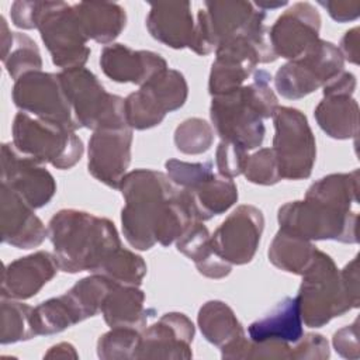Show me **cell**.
Listing matches in <instances>:
<instances>
[{
    "mask_svg": "<svg viewBox=\"0 0 360 360\" xmlns=\"http://www.w3.org/2000/svg\"><path fill=\"white\" fill-rule=\"evenodd\" d=\"M297 300L301 318L308 328H322L333 318L359 308L347 292L333 259L318 249L309 267L301 274Z\"/></svg>",
    "mask_w": 360,
    "mask_h": 360,
    "instance_id": "4",
    "label": "cell"
},
{
    "mask_svg": "<svg viewBox=\"0 0 360 360\" xmlns=\"http://www.w3.org/2000/svg\"><path fill=\"white\" fill-rule=\"evenodd\" d=\"M187 97L188 84L184 75L166 68L124 98L125 121L131 129L153 128L165 120L167 112L183 107Z\"/></svg>",
    "mask_w": 360,
    "mask_h": 360,
    "instance_id": "10",
    "label": "cell"
},
{
    "mask_svg": "<svg viewBox=\"0 0 360 360\" xmlns=\"http://www.w3.org/2000/svg\"><path fill=\"white\" fill-rule=\"evenodd\" d=\"M197 323L204 339L219 350L246 338L245 329L233 309L219 300H211L201 305Z\"/></svg>",
    "mask_w": 360,
    "mask_h": 360,
    "instance_id": "29",
    "label": "cell"
},
{
    "mask_svg": "<svg viewBox=\"0 0 360 360\" xmlns=\"http://www.w3.org/2000/svg\"><path fill=\"white\" fill-rule=\"evenodd\" d=\"M263 228V212L255 205L242 204L211 235L212 249L231 266L248 264L257 252Z\"/></svg>",
    "mask_w": 360,
    "mask_h": 360,
    "instance_id": "15",
    "label": "cell"
},
{
    "mask_svg": "<svg viewBox=\"0 0 360 360\" xmlns=\"http://www.w3.org/2000/svg\"><path fill=\"white\" fill-rule=\"evenodd\" d=\"M101 314L110 328L128 326L142 330L155 311L145 307V292L135 285H118L105 295Z\"/></svg>",
    "mask_w": 360,
    "mask_h": 360,
    "instance_id": "26",
    "label": "cell"
},
{
    "mask_svg": "<svg viewBox=\"0 0 360 360\" xmlns=\"http://www.w3.org/2000/svg\"><path fill=\"white\" fill-rule=\"evenodd\" d=\"M173 141L179 152L184 155H201L212 146L214 129L205 120L191 117L177 125Z\"/></svg>",
    "mask_w": 360,
    "mask_h": 360,
    "instance_id": "39",
    "label": "cell"
},
{
    "mask_svg": "<svg viewBox=\"0 0 360 360\" xmlns=\"http://www.w3.org/2000/svg\"><path fill=\"white\" fill-rule=\"evenodd\" d=\"M38 31L56 68L62 70L84 68L91 51L73 6L65 1H49Z\"/></svg>",
    "mask_w": 360,
    "mask_h": 360,
    "instance_id": "12",
    "label": "cell"
},
{
    "mask_svg": "<svg viewBox=\"0 0 360 360\" xmlns=\"http://www.w3.org/2000/svg\"><path fill=\"white\" fill-rule=\"evenodd\" d=\"M132 129L125 125L93 131L89 139L87 170L110 188H118L131 163Z\"/></svg>",
    "mask_w": 360,
    "mask_h": 360,
    "instance_id": "16",
    "label": "cell"
},
{
    "mask_svg": "<svg viewBox=\"0 0 360 360\" xmlns=\"http://www.w3.org/2000/svg\"><path fill=\"white\" fill-rule=\"evenodd\" d=\"M58 75L79 128L96 131L127 124L124 98L108 93L91 70L77 68Z\"/></svg>",
    "mask_w": 360,
    "mask_h": 360,
    "instance_id": "8",
    "label": "cell"
},
{
    "mask_svg": "<svg viewBox=\"0 0 360 360\" xmlns=\"http://www.w3.org/2000/svg\"><path fill=\"white\" fill-rule=\"evenodd\" d=\"M356 84V76L352 72L343 70L322 87V93L323 96H353Z\"/></svg>",
    "mask_w": 360,
    "mask_h": 360,
    "instance_id": "46",
    "label": "cell"
},
{
    "mask_svg": "<svg viewBox=\"0 0 360 360\" xmlns=\"http://www.w3.org/2000/svg\"><path fill=\"white\" fill-rule=\"evenodd\" d=\"M314 117L319 128L333 139H352L359 134V104L353 96H323Z\"/></svg>",
    "mask_w": 360,
    "mask_h": 360,
    "instance_id": "30",
    "label": "cell"
},
{
    "mask_svg": "<svg viewBox=\"0 0 360 360\" xmlns=\"http://www.w3.org/2000/svg\"><path fill=\"white\" fill-rule=\"evenodd\" d=\"M11 97L22 112L75 131L79 128L58 73L35 70L22 75L14 82Z\"/></svg>",
    "mask_w": 360,
    "mask_h": 360,
    "instance_id": "13",
    "label": "cell"
},
{
    "mask_svg": "<svg viewBox=\"0 0 360 360\" xmlns=\"http://www.w3.org/2000/svg\"><path fill=\"white\" fill-rule=\"evenodd\" d=\"M359 169L349 173H332L314 181L307 193V200H314L339 210L350 211L359 201Z\"/></svg>",
    "mask_w": 360,
    "mask_h": 360,
    "instance_id": "32",
    "label": "cell"
},
{
    "mask_svg": "<svg viewBox=\"0 0 360 360\" xmlns=\"http://www.w3.org/2000/svg\"><path fill=\"white\" fill-rule=\"evenodd\" d=\"M146 271V263L139 255L120 246L105 257L96 274L104 276L112 284L139 287Z\"/></svg>",
    "mask_w": 360,
    "mask_h": 360,
    "instance_id": "33",
    "label": "cell"
},
{
    "mask_svg": "<svg viewBox=\"0 0 360 360\" xmlns=\"http://www.w3.org/2000/svg\"><path fill=\"white\" fill-rule=\"evenodd\" d=\"M11 135V143L20 153L59 170L72 169L84 152L83 141L75 129L42 121L22 111L14 117Z\"/></svg>",
    "mask_w": 360,
    "mask_h": 360,
    "instance_id": "6",
    "label": "cell"
},
{
    "mask_svg": "<svg viewBox=\"0 0 360 360\" xmlns=\"http://www.w3.org/2000/svg\"><path fill=\"white\" fill-rule=\"evenodd\" d=\"M330 356L329 343L319 333H304L302 338L291 346V359L295 360H325Z\"/></svg>",
    "mask_w": 360,
    "mask_h": 360,
    "instance_id": "43",
    "label": "cell"
},
{
    "mask_svg": "<svg viewBox=\"0 0 360 360\" xmlns=\"http://www.w3.org/2000/svg\"><path fill=\"white\" fill-rule=\"evenodd\" d=\"M248 152L249 150L238 143L221 141L215 150V166L218 169V173L228 179L243 174L249 158Z\"/></svg>",
    "mask_w": 360,
    "mask_h": 360,
    "instance_id": "41",
    "label": "cell"
},
{
    "mask_svg": "<svg viewBox=\"0 0 360 360\" xmlns=\"http://www.w3.org/2000/svg\"><path fill=\"white\" fill-rule=\"evenodd\" d=\"M103 73L117 83L145 84L167 68L162 55L152 51H135L124 44L105 45L100 53Z\"/></svg>",
    "mask_w": 360,
    "mask_h": 360,
    "instance_id": "23",
    "label": "cell"
},
{
    "mask_svg": "<svg viewBox=\"0 0 360 360\" xmlns=\"http://www.w3.org/2000/svg\"><path fill=\"white\" fill-rule=\"evenodd\" d=\"M146 28L153 39L173 48L193 46L195 22L188 1H165L150 4L146 17Z\"/></svg>",
    "mask_w": 360,
    "mask_h": 360,
    "instance_id": "24",
    "label": "cell"
},
{
    "mask_svg": "<svg viewBox=\"0 0 360 360\" xmlns=\"http://www.w3.org/2000/svg\"><path fill=\"white\" fill-rule=\"evenodd\" d=\"M49 7V1L17 0L10 7L11 22L22 30L38 28V24Z\"/></svg>",
    "mask_w": 360,
    "mask_h": 360,
    "instance_id": "42",
    "label": "cell"
},
{
    "mask_svg": "<svg viewBox=\"0 0 360 360\" xmlns=\"http://www.w3.org/2000/svg\"><path fill=\"white\" fill-rule=\"evenodd\" d=\"M280 229L304 238L307 240H336L342 243H357V212L345 211L304 198L290 201L277 211Z\"/></svg>",
    "mask_w": 360,
    "mask_h": 360,
    "instance_id": "7",
    "label": "cell"
},
{
    "mask_svg": "<svg viewBox=\"0 0 360 360\" xmlns=\"http://www.w3.org/2000/svg\"><path fill=\"white\" fill-rule=\"evenodd\" d=\"M72 6L84 34L97 44L110 45L127 25V13L117 3L80 1Z\"/></svg>",
    "mask_w": 360,
    "mask_h": 360,
    "instance_id": "28",
    "label": "cell"
},
{
    "mask_svg": "<svg viewBox=\"0 0 360 360\" xmlns=\"http://www.w3.org/2000/svg\"><path fill=\"white\" fill-rule=\"evenodd\" d=\"M195 328L181 312L163 314L153 325L143 328L135 359H191Z\"/></svg>",
    "mask_w": 360,
    "mask_h": 360,
    "instance_id": "19",
    "label": "cell"
},
{
    "mask_svg": "<svg viewBox=\"0 0 360 360\" xmlns=\"http://www.w3.org/2000/svg\"><path fill=\"white\" fill-rule=\"evenodd\" d=\"M44 357H46V359H77L79 354L73 345H70L68 342H62V343H58V345H53L52 347H49V350L44 354Z\"/></svg>",
    "mask_w": 360,
    "mask_h": 360,
    "instance_id": "49",
    "label": "cell"
},
{
    "mask_svg": "<svg viewBox=\"0 0 360 360\" xmlns=\"http://www.w3.org/2000/svg\"><path fill=\"white\" fill-rule=\"evenodd\" d=\"M266 11L242 0L205 1L197 13L195 34L191 51L205 56L215 52L219 42L245 34Z\"/></svg>",
    "mask_w": 360,
    "mask_h": 360,
    "instance_id": "14",
    "label": "cell"
},
{
    "mask_svg": "<svg viewBox=\"0 0 360 360\" xmlns=\"http://www.w3.org/2000/svg\"><path fill=\"white\" fill-rule=\"evenodd\" d=\"M318 4L338 22L354 21L360 15V1L357 0H319Z\"/></svg>",
    "mask_w": 360,
    "mask_h": 360,
    "instance_id": "45",
    "label": "cell"
},
{
    "mask_svg": "<svg viewBox=\"0 0 360 360\" xmlns=\"http://www.w3.org/2000/svg\"><path fill=\"white\" fill-rule=\"evenodd\" d=\"M32 307L20 300L1 298V335L0 343L10 345L35 338L31 323Z\"/></svg>",
    "mask_w": 360,
    "mask_h": 360,
    "instance_id": "36",
    "label": "cell"
},
{
    "mask_svg": "<svg viewBox=\"0 0 360 360\" xmlns=\"http://www.w3.org/2000/svg\"><path fill=\"white\" fill-rule=\"evenodd\" d=\"M343 59L357 65L359 63V27H353L346 31L340 39V46H338Z\"/></svg>",
    "mask_w": 360,
    "mask_h": 360,
    "instance_id": "47",
    "label": "cell"
},
{
    "mask_svg": "<svg viewBox=\"0 0 360 360\" xmlns=\"http://www.w3.org/2000/svg\"><path fill=\"white\" fill-rule=\"evenodd\" d=\"M48 238L60 271L96 273L105 257L121 246L114 222L87 211L65 208L48 222Z\"/></svg>",
    "mask_w": 360,
    "mask_h": 360,
    "instance_id": "2",
    "label": "cell"
},
{
    "mask_svg": "<svg viewBox=\"0 0 360 360\" xmlns=\"http://www.w3.org/2000/svg\"><path fill=\"white\" fill-rule=\"evenodd\" d=\"M4 68L15 82L25 73L41 70L42 58L35 41L22 32H14L10 49L1 56Z\"/></svg>",
    "mask_w": 360,
    "mask_h": 360,
    "instance_id": "37",
    "label": "cell"
},
{
    "mask_svg": "<svg viewBox=\"0 0 360 360\" xmlns=\"http://www.w3.org/2000/svg\"><path fill=\"white\" fill-rule=\"evenodd\" d=\"M342 281L349 292V295L360 304L359 298V269H357V256L353 257L342 270H340Z\"/></svg>",
    "mask_w": 360,
    "mask_h": 360,
    "instance_id": "48",
    "label": "cell"
},
{
    "mask_svg": "<svg viewBox=\"0 0 360 360\" xmlns=\"http://www.w3.org/2000/svg\"><path fill=\"white\" fill-rule=\"evenodd\" d=\"M318 248L304 238L278 229L269 246V260L270 263L292 274H302L312 263Z\"/></svg>",
    "mask_w": 360,
    "mask_h": 360,
    "instance_id": "31",
    "label": "cell"
},
{
    "mask_svg": "<svg viewBox=\"0 0 360 360\" xmlns=\"http://www.w3.org/2000/svg\"><path fill=\"white\" fill-rule=\"evenodd\" d=\"M343 70L345 59L339 48L319 39L302 56L280 66L273 80L283 98L298 100L323 87Z\"/></svg>",
    "mask_w": 360,
    "mask_h": 360,
    "instance_id": "11",
    "label": "cell"
},
{
    "mask_svg": "<svg viewBox=\"0 0 360 360\" xmlns=\"http://www.w3.org/2000/svg\"><path fill=\"white\" fill-rule=\"evenodd\" d=\"M176 249L193 260L198 273L204 277L219 280L226 277L232 270V266L214 252L210 231L200 221L191 222L180 235L176 240Z\"/></svg>",
    "mask_w": 360,
    "mask_h": 360,
    "instance_id": "27",
    "label": "cell"
},
{
    "mask_svg": "<svg viewBox=\"0 0 360 360\" xmlns=\"http://www.w3.org/2000/svg\"><path fill=\"white\" fill-rule=\"evenodd\" d=\"M259 63L256 49L246 41L233 39L218 45L208 77L210 94L218 96L242 87Z\"/></svg>",
    "mask_w": 360,
    "mask_h": 360,
    "instance_id": "22",
    "label": "cell"
},
{
    "mask_svg": "<svg viewBox=\"0 0 360 360\" xmlns=\"http://www.w3.org/2000/svg\"><path fill=\"white\" fill-rule=\"evenodd\" d=\"M118 190L125 200L122 233L138 250H149L156 243L165 248L172 245L195 221L181 190L162 172H128Z\"/></svg>",
    "mask_w": 360,
    "mask_h": 360,
    "instance_id": "1",
    "label": "cell"
},
{
    "mask_svg": "<svg viewBox=\"0 0 360 360\" xmlns=\"http://www.w3.org/2000/svg\"><path fill=\"white\" fill-rule=\"evenodd\" d=\"M273 152L281 180H304L316 160V141L307 115L292 107L278 105L273 114Z\"/></svg>",
    "mask_w": 360,
    "mask_h": 360,
    "instance_id": "9",
    "label": "cell"
},
{
    "mask_svg": "<svg viewBox=\"0 0 360 360\" xmlns=\"http://www.w3.org/2000/svg\"><path fill=\"white\" fill-rule=\"evenodd\" d=\"M321 15L308 1H298L281 13L269 28V39L277 58L294 60L321 38Z\"/></svg>",
    "mask_w": 360,
    "mask_h": 360,
    "instance_id": "17",
    "label": "cell"
},
{
    "mask_svg": "<svg viewBox=\"0 0 360 360\" xmlns=\"http://www.w3.org/2000/svg\"><path fill=\"white\" fill-rule=\"evenodd\" d=\"M53 253L38 250L18 257L4 266L1 277V298L28 300L37 295L59 271Z\"/></svg>",
    "mask_w": 360,
    "mask_h": 360,
    "instance_id": "21",
    "label": "cell"
},
{
    "mask_svg": "<svg viewBox=\"0 0 360 360\" xmlns=\"http://www.w3.org/2000/svg\"><path fill=\"white\" fill-rule=\"evenodd\" d=\"M288 1L283 0V1H271V0H257L253 3V6L259 7V10H263V11H267V10H276V8H281L284 6H287Z\"/></svg>",
    "mask_w": 360,
    "mask_h": 360,
    "instance_id": "50",
    "label": "cell"
},
{
    "mask_svg": "<svg viewBox=\"0 0 360 360\" xmlns=\"http://www.w3.org/2000/svg\"><path fill=\"white\" fill-rule=\"evenodd\" d=\"M332 345L336 353L349 360H357L360 357L359 350V319L353 323L338 329L333 333Z\"/></svg>",
    "mask_w": 360,
    "mask_h": 360,
    "instance_id": "44",
    "label": "cell"
},
{
    "mask_svg": "<svg viewBox=\"0 0 360 360\" xmlns=\"http://www.w3.org/2000/svg\"><path fill=\"white\" fill-rule=\"evenodd\" d=\"M141 332L135 328L115 326L97 340V356L101 360L135 359L141 342Z\"/></svg>",
    "mask_w": 360,
    "mask_h": 360,
    "instance_id": "38",
    "label": "cell"
},
{
    "mask_svg": "<svg viewBox=\"0 0 360 360\" xmlns=\"http://www.w3.org/2000/svg\"><path fill=\"white\" fill-rule=\"evenodd\" d=\"M112 285L114 284L104 276L91 273L90 276L73 284L72 288L65 292V295L68 297L82 322L94 316L101 309L103 301Z\"/></svg>",
    "mask_w": 360,
    "mask_h": 360,
    "instance_id": "35",
    "label": "cell"
},
{
    "mask_svg": "<svg viewBox=\"0 0 360 360\" xmlns=\"http://www.w3.org/2000/svg\"><path fill=\"white\" fill-rule=\"evenodd\" d=\"M248 181L259 186H273L281 180L277 160L271 148H262L249 155L245 172Z\"/></svg>",
    "mask_w": 360,
    "mask_h": 360,
    "instance_id": "40",
    "label": "cell"
},
{
    "mask_svg": "<svg viewBox=\"0 0 360 360\" xmlns=\"http://www.w3.org/2000/svg\"><path fill=\"white\" fill-rule=\"evenodd\" d=\"M31 323L37 336L55 335L79 323V318L65 294H62L32 308Z\"/></svg>",
    "mask_w": 360,
    "mask_h": 360,
    "instance_id": "34",
    "label": "cell"
},
{
    "mask_svg": "<svg viewBox=\"0 0 360 360\" xmlns=\"http://www.w3.org/2000/svg\"><path fill=\"white\" fill-rule=\"evenodd\" d=\"M270 82L271 75L267 70L256 69L250 84L212 96L210 118L221 141L238 143L246 150L263 143L266 135L263 120L273 117L278 107Z\"/></svg>",
    "mask_w": 360,
    "mask_h": 360,
    "instance_id": "3",
    "label": "cell"
},
{
    "mask_svg": "<svg viewBox=\"0 0 360 360\" xmlns=\"http://www.w3.org/2000/svg\"><path fill=\"white\" fill-rule=\"evenodd\" d=\"M35 210L14 190L0 184L1 242L17 249H32L48 238V228L35 215Z\"/></svg>",
    "mask_w": 360,
    "mask_h": 360,
    "instance_id": "20",
    "label": "cell"
},
{
    "mask_svg": "<svg viewBox=\"0 0 360 360\" xmlns=\"http://www.w3.org/2000/svg\"><path fill=\"white\" fill-rule=\"evenodd\" d=\"M304 335L297 297H285L269 314L256 319L248 328V338L253 342H287L297 343Z\"/></svg>",
    "mask_w": 360,
    "mask_h": 360,
    "instance_id": "25",
    "label": "cell"
},
{
    "mask_svg": "<svg viewBox=\"0 0 360 360\" xmlns=\"http://www.w3.org/2000/svg\"><path fill=\"white\" fill-rule=\"evenodd\" d=\"M1 183L14 190L34 210L46 205L56 193V181L49 170L13 143L1 145Z\"/></svg>",
    "mask_w": 360,
    "mask_h": 360,
    "instance_id": "18",
    "label": "cell"
},
{
    "mask_svg": "<svg viewBox=\"0 0 360 360\" xmlns=\"http://www.w3.org/2000/svg\"><path fill=\"white\" fill-rule=\"evenodd\" d=\"M166 174L179 187L195 221L204 222L226 212L238 201V187L232 179L214 173L212 162H184L169 159Z\"/></svg>",
    "mask_w": 360,
    "mask_h": 360,
    "instance_id": "5",
    "label": "cell"
}]
</instances>
